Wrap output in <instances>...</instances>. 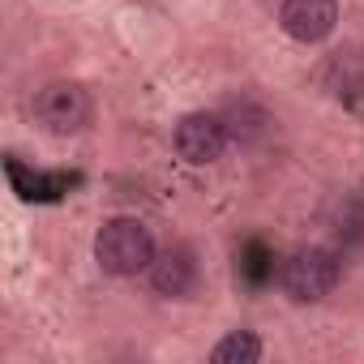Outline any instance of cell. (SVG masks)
Instances as JSON below:
<instances>
[{
	"instance_id": "9c48e42d",
	"label": "cell",
	"mask_w": 364,
	"mask_h": 364,
	"mask_svg": "<svg viewBox=\"0 0 364 364\" xmlns=\"http://www.w3.org/2000/svg\"><path fill=\"white\" fill-rule=\"evenodd\" d=\"M223 124H228V133H232L236 141H249V137H257V133L266 129V116H262L257 107L240 103V107H232V112L223 116Z\"/></svg>"
},
{
	"instance_id": "6da1fadb",
	"label": "cell",
	"mask_w": 364,
	"mask_h": 364,
	"mask_svg": "<svg viewBox=\"0 0 364 364\" xmlns=\"http://www.w3.org/2000/svg\"><path fill=\"white\" fill-rule=\"evenodd\" d=\"M154 257H159L154 253V236H150V228L141 219H129V215L107 219L99 228V236H95V262H99L103 274L133 279V274L150 270Z\"/></svg>"
},
{
	"instance_id": "3957f363",
	"label": "cell",
	"mask_w": 364,
	"mask_h": 364,
	"mask_svg": "<svg viewBox=\"0 0 364 364\" xmlns=\"http://www.w3.org/2000/svg\"><path fill=\"white\" fill-rule=\"evenodd\" d=\"M35 120L56 133V137H69V133H82L90 124V95L77 86V82H52L35 95L31 103Z\"/></svg>"
},
{
	"instance_id": "5b68a950",
	"label": "cell",
	"mask_w": 364,
	"mask_h": 364,
	"mask_svg": "<svg viewBox=\"0 0 364 364\" xmlns=\"http://www.w3.org/2000/svg\"><path fill=\"white\" fill-rule=\"evenodd\" d=\"M279 26L296 43H321L338 26V0H283Z\"/></svg>"
},
{
	"instance_id": "277c9868",
	"label": "cell",
	"mask_w": 364,
	"mask_h": 364,
	"mask_svg": "<svg viewBox=\"0 0 364 364\" xmlns=\"http://www.w3.org/2000/svg\"><path fill=\"white\" fill-rule=\"evenodd\" d=\"M232 133L223 124V116H210V112H189L185 120L176 124V154L185 163H215L223 150H228Z\"/></svg>"
},
{
	"instance_id": "8992f818",
	"label": "cell",
	"mask_w": 364,
	"mask_h": 364,
	"mask_svg": "<svg viewBox=\"0 0 364 364\" xmlns=\"http://www.w3.org/2000/svg\"><path fill=\"white\" fill-rule=\"evenodd\" d=\"M150 283H154L159 296L185 300V296L198 287V262H193V253H189V249H167L163 257H154Z\"/></svg>"
},
{
	"instance_id": "52a82bcc",
	"label": "cell",
	"mask_w": 364,
	"mask_h": 364,
	"mask_svg": "<svg viewBox=\"0 0 364 364\" xmlns=\"http://www.w3.org/2000/svg\"><path fill=\"white\" fill-rule=\"evenodd\" d=\"M257 360H262V338L253 330H232L210 351V364H257Z\"/></svg>"
},
{
	"instance_id": "7a4b0ae2",
	"label": "cell",
	"mask_w": 364,
	"mask_h": 364,
	"mask_svg": "<svg viewBox=\"0 0 364 364\" xmlns=\"http://www.w3.org/2000/svg\"><path fill=\"white\" fill-rule=\"evenodd\" d=\"M343 279V262L334 249H296L283 257L279 266V287L287 300L296 304H313V300H326Z\"/></svg>"
},
{
	"instance_id": "ba28073f",
	"label": "cell",
	"mask_w": 364,
	"mask_h": 364,
	"mask_svg": "<svg viewBox=\"0 0 364 364\" xmlns=\"http://www.w3.org/2000/svg\"><path fill=\"white\" fill-rule=\"evenodd\" d=\"M9 180H14V189L26 198V202H43V198H56V185L48 176H39V171H26L18 159H9Z\"/></svg>"
}]
</instances>
